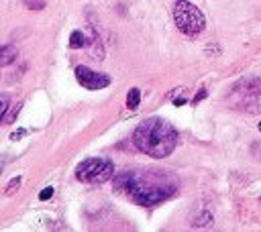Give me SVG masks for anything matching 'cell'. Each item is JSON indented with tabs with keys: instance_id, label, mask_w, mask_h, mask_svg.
I'll use <instances>...</instances> for the list:
<instances>
[{
	"instance_id": "9a60e30c",
	"label": "cell",
	"mask_w": 261,
	"mask_h": 232,
	"mask_svg": "<svg viewBox=\"0 0 261 232\" xmlns=\"http://www.w3.org/2000/svg\"><path fill=\"white\" fill-rule=\"evenodd\" d=\"M7 110H9V96H3L0 98V116H3Z\"/></svg>"
},
{
	"instance_id": "7c38bea8",
	"label": "cell",
	"mask_w": 261,
	"mask_h": 232,
	"mask_svg": "<svg viewBox=\"0 0 261 232\" xmlns=\"http://www.w3.org/2000/svg\"><path fill=\"white\" fill-rule=\"evenodd\" d=\"M212 222V214L210 212H202L196 220H194V226H208Z\"/></svg>"
},
{
	"instance_id": "6da1fadb",
	"label": "cell",
	"mask_w": 261,
	"mask_h": 232,
	"mask_svg": "<svg viewBox=\"0 0 261 232\" xmlns=\"http://www.w3.org/2000/svg\"><path fill=\"white\" fill-rule=\"evenodd\" d=\"M133 143L141 153L155 159H164L174 153L178 145V131L168 121L153 116V119H147L137 127Z\"/></svg>"
},
{
	"instance_id": "9c48e42d",
	"label": "cell",
	"mask_w": 261,
	"mask_h": 232,
	"mask_svg": "<svg viewBox=\"0 0 261 232\" xmlns=\"http://www.w3.org/2000/svg\"><path fill=\"white\" fill-rule=\"evenodd\" d=\"M21 108H23V104L19 102V104H13V106H9V110L0 116V121H3L5 125H13L15 121H17V116H19V112H21Z\"/></svg>"
},
{
	"instance_id": "4fadbf2b",
	"label": "cell",
	"mask_w": 261,
	"mask_h": 232,
	"mask_svg": "<svg viewBox=\"0 0 261 232\" xmlns=\"http://www.w3.org/2000/svg\"><path fill=\"white\" fill-rule=\"evenodd\" d=\"M21 181H23L21 177H15V179H11V183L7 185V189H5V194H7V196H13V194H15V191H17L19 187H21Z\"/></svg>"
},
{
	"instance_id": "8992f818",
	"label": "cell",
	"mask_w": 261,
	"mask_h": 232,
	"mask_svg": "<svg viewBox=\"0 0 261 232\" xmlns=\"http://www.w3.org/2000/svg\"><path fill=\"white\" fill-rule=\"evenodd\" d=\"M243 110L249 114H259L261 112V92L247 94V98L243 100Z\"/></svg>"
},
{
	"instance_id": "5b68a950",
	"label": "cell",
	"mask_w": 261,
	"mask_h": 232,
	"mask_svg": "<svg viewBox=\"0 0 261 232\" xmlns=\"http://www.w3.org/2000/svg\"><path fill=\"white\" fill-rule=\"evenodd\" d=\"M76 78L88 90H102V88H106L110 84V78L106 73H98V71H94V69H90L86 65H78L76 67Z\"/></svg>"
},
{
	"instance_id": "8fae6325",
	"label": "cell",
	"mask_w": 261,
	"mask_h": 232,
	"mask_svg": "<svg viewBox=\"0 0 261 232\" xmlns=\"http://www.w3.org/2000/svg\"><path fill=\"white\" fill-rule=\"evenodd\" d=\"M70 47H72V49H82V47H86V35H84L82 31H74V33L70 35Z\"/></svg>"
},
{
	"instance_id": "7a4b0ae2",
	"label": "cell",
	"mask_w": 261,
	"mask_h": 232,
	"mask_svg": "<svg viewBox=\"0 0 261 232\" xmlns=\"http://www.w3.org/2000/svg\"><path fill=\"white\" fill-rule=\"evenodd\" d=\"M114 185L118 191H124L130 200L139 206H155L164 200H168L176 185H161V183H147L143 177L135 173H122L114 177Z\"/></svg>"
},
{
	"instance_id": "ba28073f",
	"label": "cell",
	"mask_w": 261,
	"mask_h": 232,
	"mask_svg": "<svg viewBox=\"0 0 261 232\" xmlns=\"http://www.w3.org/2000/svg\"><path fill=\"white\" fill-rule=\"evenodd\" d=\"M17 47L15 45H3V49H0V63L3 65H11L15 59H17Z\"/></svg>"
},
{
	"instance_id": "2e32d148",
	"label": "cell",
	"mask_w": 261,
	"mask_h": 232,
	"mask_svg": "<svg viewBox=\"0 0 261 232\" xmlns=\"http://www.w3.org/2000/svg\"><path fill=\"white\" fill-rule=\"evenodd\" d=\"M25 135H27V131H23V129H21V131L13 133V135H11V139H13V141H17V139H21V137H25Z\"/></svg>"
},
{
	"instance_id": "3957f363",
	"label": "cell",
	"mask_w": 261,
	"mask_h": 232,
	"mask_svg": "<svg viewBox=\"0 0 261 232\" xmlns=\"http://www.w3.org/2000/svg\"><path fill=\"white\" fill-rule=\"evenodd\" d=\"M174 21H176L178 29L188 37L200 35L206 27V21H204V15L200 13V9L190 5L188 0H178V5L174 7Z\"/></svg>"
},
{
	"instance_id": "52a82bcc",
	"label": "cell",
	"mask_w": 261,
	"mask_h": 232,
	"mask_svg": "<svg viewBox=\"0 0 261 232\" xmlns=\"http://www.w3.org/2000/svg\"><path fill=\"white\" fill-rule=\"evenodd\" d=\"M235 90H245V94H255V92H261V80L257 78H247V80H241L237 84Z\"/></svg>"
},
{
	"instance_id": "ac0fdd59",
	"label": "cell",
	"mask_w": 261,
	"mask_h": 232,
	"mask_svg": "<svg viewBox=\"0 0 261 232\" xmlns=\"http://www.w3.org/2000/svg\"><path fill=\"white\" fill-rule=\"evenodd\" d=\"M186 102H188V100H186L184 96H180V98H176V100H174V104H176V106H184Z\"/></svg>"
},
{
	"instance_id": "e0dca14e",
	"label": "cell",
	"mask_w": 261,
	"mask_h": 232,
	"mask_svg": "<svg viewBox=\"0 0 261 232\" xmlns=\"http://www.w3.org/2000/svg\"><path fill=\"white\" fill-rule=\"evenodd\" d=\"M204 98H206V90H200V94L194 98V104H196V102H200V100H204Z\"/></svg>"
},
{
	"instance_id": "277c9868",
	"label": "cell",
	"mask_w": 261,
	"mask_h": 232,
	"mask_svg": "<svg viewBox=\"0 0 261 232\" xmlns=\"http://www.w3.org/2000/svg\"><path fill=\"white\" fill-rule=\"evenodd\" d=\"M76 177L84 183H104V181L114 177V165L108 159L92 157V159H86L78 165Z\"/></svg>"
},
{
	"instance_id": "30bf717a",
	"label": "cell",
	"mask_w": 261,
	"mask_h": 232,
	"mask_svg": "<svg viewBox=\"0 0 261 232\" xmlns=\"http://www.w3.org/2000/svg\"><path fill=\"white\" fill-rule=\"evenodd\" d=\"M139 102H141V90L133 88V90L126 94V108L137 110V108H139Z\"/></svg>"
},
{
	"instance_id": "d6986e66",
	"label": "cell",
	"mask_w": 261,
	"mask_h": 232,
	"mask_svg": "<svg viewBox=\"0 0 261 232\" xmlns=\"http://www.w3.org/2000/svg\"><path fill=\"white\" fill-rule=\"evenodd\" d=\"M259 131H261V123H259Z\"/></svg>"
},
{
	"instance_id": "5bb4252c",
	"label": "cell",
	"mask_w": 261,
	"mask_h": 232,
	"mask_svg": "<svg viewBox=\"0 0 261 232\" xmlns=\"http://www.w3.org/2000/svg\"><path fill=\"white\" fill-rule=\"evenodd\" d=\"M51 196H53V187L49 185V187H45V189L39 194V200H41V202H45V200H51Z\"/></svg>"
}]
</instances>
